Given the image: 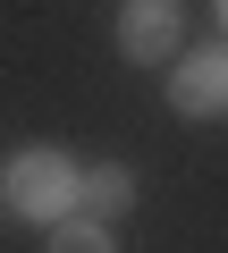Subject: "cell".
I'll list each match as a JSON object with an SVG mask.
<instances>
[{
	"instance_id": "1",
	"label": "cell",
	"mask_w": 228,
	"mask_h": 253,
	"mask_svg": "<svg viewBox=\"0 0 228 253\" xmlns=\"http://www.w3.org/2000/svg\"><path fill=\"white\" fill-rule=\"evenodd\" d=\"M0 194L17 203V219L59 228V219H76V203H85V161L59 152V144H26L9 169H0Z\"/></svg>"
},
{
	"instance_id": "2",
	"label": "cell",
	"mask_w": 228,
	"mask_h": 253,
	"mask_svg": "<svg viewBox=\"0 0 228 253\" xmlns=\"http://www.w3.org/2000/svg\"><path fill=\"white\" fill-rule=\"evenodd\" d=\"M169 110L178 118H228V42H194L169 59Z\"/></svg>"
},
{
	"instance_id": "3",
	"label": "cell",
	"mask_w": 228,
	"mask_h": 253,
	"mask_svg": "<svg viewBox=\"0 0 228 253\" xmlns=\"http://www.w3.org/2000/svg\"><path fill=\"white\" fill-rule=\"evenodd\" d=\"M178 51H186V9H178V0H127V9H119V59L161 68Z\"/></svg>"
},
{
	"instance_id": "4",
	"label": "cell",
	"mask_w": 228,
	"mask_h": 253,
	"mask_svg": "<svg viewBox=\"0 0 228 253\" xmlns=\"http://www.w3.org/2000/svg\"><path fill=\"white\" fill-rule=\"evenodd\" d=\"M85 203H93L101 228H119V219L136 211V177H127L119 161H93V169H85Z\"/></svg>"
},
{
	"instance_id": "5",
	"label": "cell",
	"mask_w": 228,
	"mask_h": 253,
	"mask_svg": "<svg viewBox=\"0 0 228 253\" xmlns=\"http://www.w3.org/2000/svg\"><path fill=\"white\" fill-rule=\"evenodd\" d=\"M43 253H119V236H110L101 219H59L43 236Z\"/></svg>"
},
{
	"instance_id": "6",
	"label": "cell",
	"mask_w": 228,
	"mask_h": 253,
	"mask_svg": "<svg viewBox=\"0 0 228 253\" xmlns=\"http://www.w3.org/2000/svg\"><path fill=\"white\" fill-rule=\"evenodd\" d=\"M220 34H228V0H220Z\"/></svg>"
}]
</instances>
